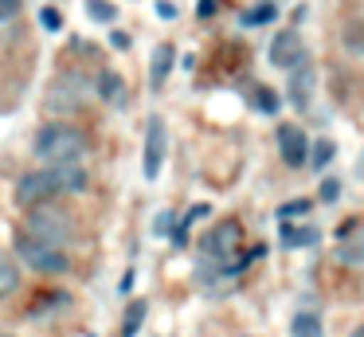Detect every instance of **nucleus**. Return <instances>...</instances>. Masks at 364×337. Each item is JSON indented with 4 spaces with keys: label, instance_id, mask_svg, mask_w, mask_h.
<instances>
[{
    "label": "nucleus",
    "instance_id": "4",
    "mask_svg": "<svg viewBox=\"0 0 364 337\" xmlns=\"http://www.w3.org/2000/svg\"><path fill=\"white\" fill-rule=\"evenodd\" d=\"M16 255L24 259L32 271H40V274H63L67 266V255H63V247H51V243H40V239H32V235H20L16 239Z\"/></svg>",
    "mask_w": 364,
    "mask_h": 337
},
{
    "label": "nucleus",
    "instance_id": "23",
    "mask_svg": "<svg viewBox=\"0 0 364 337\" xmlns=\"http://www.w3.org/2000/svg\"><path fill=\"white\" fill-rule=\"evenodd\" d=\"M270 16H274V8H270V4H262V8H255V12L247 16V20H251V24H259V20H270Z\"/></svg>",
    "mask_w": 364,
    "mask_h": 337
},
{
    "label": "nucleus",
    "instance_id": "14",
    "mask_svg": "<svg viewBox=\"0 0 364 337\" xmlns=\"http://www.w3.org/2000/svg\"><path fill=\"white\" fill-rule=\"evenodd\" d=\"M173 47L168 43H161L157 51H153V71H149V83L153 86H165V75H168V67H173Z\"/></svg>",
    "mask_w": 364,
    "mask_h": 337
},
{
    "label": "nucleus",
    "instance_id": "9",
    "mask_svg": "<svg viewBox=\"0 0 364 337\" xmlns=\"http://www.w3.org/2000/svg\"><path fill=\"white\" fill-rule=\"evenodd\" d=\"M278 153H282V161L290 165V169L306 165V157H309L306 133H301L298 125H278Z\"/></svg>",
    "mask_w": 364,
    "mask_h": 337
},
{
    "label": "nucleus",
    "instance_id": "1",
    "mask_svg": "<svg viewBox=\"0 0 364 337\" xmlns=\"http://www.w3.org/2000/svg\"><path fill=\"white\" fill-rule=\"evenodd\" d=\"M32 149H36V157H40L43 165H82L90 141H87V133H82L79 125L51 122V125H43V130L36 133Z\"/></svg>",
    "mask_w": 364,
    "mask_h": 337
},
{
    "label": "nucleus",
    "instance_id": "8",
    "mask_svg": "<svg viewBox=\"0 0 364 337\" xmlns=\"http://www.w3.org/2000/svg\"><path fill=\"white\" fill-rule=\"evenodd\" d=\"M165 149H168V141H165V122H161V118H153V122H149V133H145V177H149V180L161 177Z\"/></svg>",
    "mask_w": 364,
    "mask_h": 337
},
{
    "label": "nucleus",
    "instance_id": "26",
    "mask_svg": "<svg viewBox=\"0 0 364 337\" xmlns=\"http://www.w3.org/2000/svg\"><path fill=\"white\" fill-rule=\"evenodd\" d=\"M43 24H48V28H59V12H51V8H48V12H43Z\"/></svg>",
    "mask_w": 364,
    "mask_h": 337
},
{
    "label": "nucleus",
    "instance_id": "24",
    "mask_svg": "<svg viewBox=\"0 0 364 337\" xmlns=\"http://www.w3.org/2000/svg\"><path fill=\"white\" fill-rule=\"evenodd\" d=\"M337 192H341L337 180H325V185H321V196H325V200H337Z\"/></svg>",
    "mask_w": 364,
    "mask_h": 337
},
{
    "label": "nucleus",
    "instance_id": "13",
    "mask_svg": "<svg viewBox=\"0 0 364 337\" xmlns=\"http://www.w3.org/2000/svg\"><path fill=\"white\" fill-rule=\"evenodd\" d=\"M16 286H20V263H16V255L0 251V298H9Z\"/></svg>",
    "mask_w": 364,
    "mask_h": 337
},
{
    "label": "nucleus",
    "instance_id": "25",
    "mask_svg": "<svg viewBox=\"0 0 364 337\" xmlns=\"http://www.w3.org/2000/svg\"><path fill=\"white\" fill-rule=\"evenodd\" d=\"M255 94H259V98H255V102H259L262 110H274V106H278V102L270 98V90H255Z\"/></svg>",
    "mask_w": 364,
    "mask_h": 337
},
{
    "label": "nucleus",
    "instance_id": "10",
    "mask_svg": "<svg viewBox=\"0 0 364 337\" xmlns=\"http://www.w3.org/2000/svg\"><path fill=\"white\" fill-rule=\"evenodd\" d=\"M309 98H314V67L301 59L298 67H290V102L298 110H306Z\"/></svg>",
    "mask_w": 364,
    "mask_h": 337
},
{
    "label": "nucleus",
    "instance_id": "16",
    "mask_svg": "<svg viewBox=\"0 0 364 337\" xmlns=\"http://www.w3.org/2000/svg\"><path fill=\"white\" fill-rule=\"evenodd\" d=\"M282 239L290 247H309V243H317V232L314 227H282Z\"/></svg>",
    "mask_w": 364,
    "mask_h": 337
},
{
    "label": "nucleus",
    "instance_id": "7",
    "mask_svg": "<svg viewBox=\"0 0 364 337\" xmlns=\"http://www.w3.org/2000/svg\"><path fill=\"white\" fill-rule=\"evenodd\" d=\"M301 59H306V43H301L298 31L294 28L274 31V39H270V63L282 67V71H290V67H298Z\"/></svg>",
    "mask_w": 364,
    "mask_h": 337
},
{
    "label": "nucleus",
    "instance_id": "27",
    "mask_svg": "<svg viewBox=\"0 0 364 337\" xmlns=\"http://www.w3.org/2000/svg\"><path fill=\"white\" fill-rule=\"evenodd\" d=\"M0 337H4V333H0Z\"/></svg>",
    "mask_w": 364,
    "mask_h": 337
},
{
    "label": "nucleus",
    "instance_id": "12",
    "mask_svg": "<svg viewBox=\"0 0 364 337\" xmlns=\"http://www.w3.org/2000/svg\"><path fill=\"white\" fill-rule=\"evenodd\" d=\"M337 255L345 263H364V224H353L337 243Z\"/></svg>",
    "mask_w": 364,
    "mask_h": 337
},
{
    "label": "nucleus",
    "instance_id": "21",
    "mask_svg": "<svg viewBox=\"0 0 364 337\" xmlns=\"http://www.w3.org/2000/svg\"><path fill=\"white\" fill-rule=\"evenodd\" d=\"M141 318H145V302H134V310L126 318V333H134V326H141Z\"/></svg>",
    "mask_w": 364,
    "mask_h": 337
},
{
    "label": "nucleus",
    "instance_id": "6",
    "mask_svg": "<svg viewBox=\"0 0 364 337\" xmlns=\"http://www.w3.org/2000/svg\"><path fill=\"white\" fill-rule=\"evenodd\" d=\"M235 247H239V224H215L212 232L204 235V259L208 263H228L231 255H235Z\"/></svg>",
    "mask_w": 364,
    "mask_h": 337
},
{
    "label": "nucleus",
    "instance_id": "15",
    "mask_svg": "<svg viewBox=\"0 0 364 337\" xmlns=\"http://www.w3.org/2000/svg\"><path fill=\"white\" fill-rule=\"evenodd\" d=\"M290 329H294V337H321V321H317V313H298Z\"/></svg>",
    "mask_w": 364,
    "mask_h": 337
},
{
    "label": "nucleus",
    "instance_id": "17",
    "mask_svg": "<svg viewBox=\"0 0 364 337\" xmlns=\"http://www.w3.org/2000/svg\"><path fill=\"white\" fill-rule=\"evenodd\" d=\"M306 161L314 165V169H325V165L333 161V141H317V145H314V153H309Z\"/></svg>",
    "mask_w": 364,
    "mask_h": 337
},
{
    "label": "nucleus",
    "instance_id": "11",
    "mask_svg": "<svg viewBox=\"0 0 364 337\" xmlns=\"http://www.w3.org/2000/svg\"><path fill=\"white\" fill-rule=\"evenodd\" d=\"M51 172H55V185H59V192H82L87 188V169L82 165H48Z\"/></svg>",
    "mask_w": 364,
    "mask_h": 337
},
{
    "label": "nucleus",
    "instance_id": "19",
    "mask_svg": "<svg viewBox=\"0 0 364 337\" xmlns=\"http://www.w3.org/2000/svg\"><path fill=\"white\" fill-rule=\"evenodd\" d=\"M87 12L95 16V20H114V4H102V0H90Z\"/></svg>",
    "mask_w": 364,
    "mask_h": 337
},
{
    "label": "nucleus",
    "instance_id": "20",
    "mask_svg": "<svg viewBox=\"0 0 364 337\" xmlns=\"http://www.w3.org/2000/svg\"><path fill=\"white\" fill-rule=\"evenodd\" d=\"M301 212H309V200H294V204H282V208H278V216H282V219H290V216H301Z\"/></svg>",
    "mask_w": 364,
    "mask_h": 337
},
{
    "label": "nucleus",
    "instance_id": "2",
    "mask_svg": "<svg viewBox=\"0 0 364 337\" xmlns=\"http://www.w3.org/2000/svg\"><path fill=\"white\" fill-rule=\"evenodd\" d=\"M24 235H32V239H40V243H51V247H63L75 235V219H71V212H63L55 200H43V204H36V208H28Z\"/></svg>",
    "mask_w": 364,
    "mask_h": 337
},
{
    "label": "nucleus",
    "instance_id": "18",
    "mask_svg": "<svg viewBox=\"0 0 364 337\" xmlns=\"http://www.w3.org/2000/svg\"><path fill=\"white\" fill-rule=\"evenodd\" d=\"M98 90H102V98L118 102V98H122V78H118V75H102V83H98Z\"/></svg>",
    "mask_w": 364,
    "mask_h": 337
},
{
    "label": "nucleus",
    "instance_id": "5",
    "mask_svg": "<svg viewBox=\"0 0 364 337\" xmlns=\"http://www.w3.org/2000/svg\"><path fill=\"white\" fill-rule=\"evenodd\" d=\"M59 196V185H55V172L51 169H36V172H24L16 180V204L20 208H36L43 200H55Z\"/></svg>",
    "mask_w": 364,
    "mask_h": 337
},
{
    "label": "nucleus",
    "instance_id": "3",
    "mask_svg": "<svg viewBox=\"0 0 364 337\" xmlns=\"http://www.w3.org/2000/svg\"><path fill=\"white\" fill-rule=\"evenodd\" d=\"M90 98V78L79 75V71H71V75H59L55 83H51L48 90V110H55V114H75V110H82Z\"/></svg>",
    "mask_w": 364,
    "mask_h": 337
},
{
    "label": "nucleus",
    "instance_id": "22",
    "mask_svg": "<svg viewBox=\"0 0 364 337\" xmlns=\"http://www.w3.org/2000/svg\"><path fill=\"white\" fill-rule=\"evenodd\" d=\"M20 4H24V0H0V24L12 20V16L20 12Z\"/></svg>",
    "mask_w": 364,
    "mask_h": 337
}]
</instances>
